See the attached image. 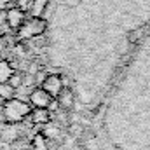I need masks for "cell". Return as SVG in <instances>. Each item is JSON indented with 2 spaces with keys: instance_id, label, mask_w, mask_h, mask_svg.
Here are the masks:
<instances>
[{
  "instance_id": "cell-13",
  "label": "cell",
  "mask_w": 150,
  "mask_h": 150,
  "mask_svg": "<svg viewBox=\"0 0 150 150\" xmlns=\"http://www.w3.org/2000/svg\"><path fill=\"white\" fill-rule=\"evenodd\" d=\"M16 7L21 9L23 12H26V11H30V7H32V0H16Z\"/></svg>"
},
{
  "instance_id": "cell-4",
  "label": "cell",
  "mask_w": 150,
  "mask_h": 150,
  "mask_svg": "<svg viewBox=\"0 0 150 150\" xmlns=\"http://www.w3.org/2000/svg\"><path fill=\"white\" fill-rule=\"evenodd\" d=\"M52 100L54 98H51L42 87H37L30 93V103L33 105V108H47Z\"/></svg>"
},
{
  "instance_id": "cell-14",
  "label": "cell",
  "mask_w": 150,
  "mask_h": 150,
  "mask_svg": "<svg viewBox=\"0 0 150 150\" xmlns=\"http://www.w3.org/2000/svg\"><path fill=\"white\" fill-rule=\"evenodd\" d=\"M45 77H47L45 74H37V77H35V82H37V84H42V82L45 80Z\"/></svg>"
},
{
  "instance_id": "cell-8",
  "label": "cell",
  "mask_w": 150,
  "mask_h": 150,
  "mask_svg": "<svg viewBox=\"0 0 150 150\" xmlns=\"http://www.w3.org/2000/svg\"><path fill=\"white\" fill-rule=\"evenodd\" d=\"M30 149L32 150H49V142H47V138H45L42 133H37V134L32 138Z\"/></svg>"
},
{
  "instance_id": "cell-6",
  "label": "cell",
  "mask_w": 150,
  "mask_h": 150,
  "mask_svg": "<svg viewBox=\"0 0 150 150\" xmlns=\"http://www.w3.org/2000/svg\"><path fill=\"white\" fill-rule=\"evenodd\" d=\"M54 100L58 101L59 108H61V110H65V112L72 110V107H74V103H75L74 93H72V89H68V87H63V89H61V93H59Z\"/></svg>"
},
{
  "instance_id": "cell-7",
  "label": "cell",
  "mask_w": 150,
  "mask_h": 150,
  "mask_svg": "<svg viewBox=\"0 0 150 150\" xmlns=\"http://www.w3.org/2000/svg\"><path fill=\"white\" fill-rule=\"evenodd\" d=\"M28 117H30L32 122L37 124V126H44V124L51 122V112H49L47 108H33Z\"/></svg>"
},
{
  "instance_id": "cell-5",
  "label": "cell",
  "mask_w": 150,
  "mask_h": 150,
  "mask_svg": "<svg viewBox=\"0 0 150 150\" xmlns=\"http://www.w3.org/2000/svg\"><path fill=\"white\" fill-rule=\"evenodd\" d=\"M25 12L21 11V9H18V7H11L9 11H7V14H5V21H7V25L12 28V30H18L23 23H25Z\"/></svg>"
},
{
  "instance_id": "cell-3",
  "label": "cell",
  "mask_w": 150,
  "mask_h": 150,
  "mask_svg": "<svg viewBox=\"0 0 150 150\" xmlns=\"http://www.w3.org/2000/svg\"><path fill=\"white\" fill-rule=\"evenodd\" d=\"M65 87V82H63V77L61 75H47L45 80L42 82V89L51 96V98H56L61 89Z\"/></svg>"
},
{
  "instance_id": "cell-15",
  "label": "cell",
  "mask_w": 150,
  "mask_h": 150,
  "mask_svg": "<svg viewBox=\"0 0 150 150\" xmlns=\"http://www.w3.org/2000/svg\"><path fill=\"white\" fill-rule=\"evenodd\" d=\"M7 2H9V0H0V11L5 7V4H7Z\"/></svg>"
},
{
  "instance_id": "cell-9",
  "label": "cell",
  "mask_w": 150,
  "mask_h": 150,
  "mask_svg": "<svg viewBox=\"0 0 150 150\" xmlns=\"http://www.w3.org/2000/svg\"><path fill=\"white\" fill-rule=\"evenodd\" d=\"M49 0H32V7H30V12L33 18H42L45 7H47Z\"/></svg>"
},
{
  "instance_id": "cell-11",
  "label": "cell",
  "mask_w": 150,
  "mask_h": 150,
  "mask_svg": "<svg viewBox=\"0 0 150 150\" xmlns=\"http://www.w3.org/2000/svg\"><path fill=\"white\" fill-rule=\"evenodd\" d=\"M12 74H14V68L11 67V63L0 59V84H2V82H7L9 77H11Z\"/></svg>"
},
{
  "instance_id": "cell-12",
  "label": "cell",
  "mask_w": 150,
  "mask_h": 150,
  "mask_svg": "<svg viewBox=\"0 0 150 150\" xmlns=\"http://www.w3.org/2000/svg\"><path fill=\"white\" fill-rule=\"evenodd\" d=\"M7 82H9V84H11L14 89H18V87L23 84V77H21L19 74H16V72H14V74L9 77V80H7Z\"/></svg>"
},
{
  "instance_id": "cell-1",
  "label": "cell",
  "mask_w": 150,
  "mask_h": 150,
  "mask_svg": "<svg viewBox=\"0 0 150 150\" xmlns=\"http://www.w3.org/2000/svg\"><path fill=\"white\" fill-rule=\"evenodd\" d=\"M4 120L9 122V124H16V122H21L23 119H26L30 112H32V107L26 103V101H21L18 98H12V100H7L4 103Z\"/></svg>"
},
{
  "instance_id": "cell-2",
  "label": "cell",
  "mask_w": 150,
  "mask_h": 150,
  "mask_svg": "<svg viewBox=\"0 0 150 150\" xmlns=\"http://www.w3.org/2000/svg\"><path fill=\"white\" fill-rule=\"evenodd\" d=\"M47 28V21L44 18H30L25 19V23L18 28V37L21 40H30V38L40 37Z\"/></svg>"
},
{
  "instance_id": "cell-10",
  "label": "cell",
  "mask_w": 150,
  "mask_h": 150,
  "mask_svg": "<svg viewBox=\"0 0 150 150\" xmlns=\"http://www.w3.org/2000/svg\"><path fill=\"white\" fill-rule=\"evenodd\" d=\"M16 94V89L9 84V82H2L0 84V100L7 101V100H12Z\"/></svg>"
}]
</instances>
